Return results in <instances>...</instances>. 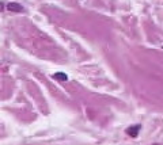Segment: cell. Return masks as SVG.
<instances>
[{
  "label": "cell",
  "mask_w": 163,
  "mask_h": 145,
  "mask_svg": "<svg viewBox=\"0 0 163 145\" xmlns=\"http://www.w3.org/2000/svg\"><path fill=\"white\" fill-rule=\"evenodd\" d=\"M140 125H135V126H131L128 130H126V133L129 134L131 137H137V134H139V130H140Z\"/></svg>",
  "instance_id": "obj_1"
},
{
  "label": "cell",
  "mask_w": 163,
  "mask_h": 145,
  "mask_svg": "<svg viewBox=\"0 0 163 145\" xmlns=\"http://www.w3.org/2000/svg\"><path fill=\"white\" fill-rule=\"evenodd\" d=\"M7 7H8L10 11H14V12H21L23 9L22 6H21V4H18V3H10Z\"/></svg>",
  "instance_id": "obj_2"
},
{
  "label": "cell",
  "mask_w": 163,
  "mask_h": 145,
  "mask_svg": "<svg viewBox=\"0 0 163 145\" xmlns=\"http://www.w3.org/2000/svg\"><path fill=\"white\" fill-rule=\"evenodd\" d=\"M53 77L56 80H60V81H67L68 80V76H67L65 73H63V72H57V73H55Z\"/></svg>",
  "instance_id": "obj_3"
}]
</instances>
